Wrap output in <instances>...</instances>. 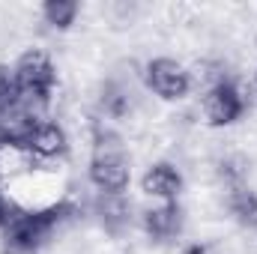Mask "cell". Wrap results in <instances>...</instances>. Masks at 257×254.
Wrapping results in <instances>:
<instances>
[{
  "mask_svg": "<svg viewBox=\"0 0 257 254\" xmlns=\"http://www.w3.org/2000/svg\"><path fill=\"white\" fill-rule=\"evenodd\" d=\"M144 81L165 102H177L192 90V75L171 57H153L144 66Z\"/></svg>",
  "mask_w": 257,
  "mask_h": 254,
  "instance_id": "cell-4",
  "label": "cell"
},
{
  "mask_svg": "<svg viewBox=\"0 0 257 254\" xmlns=\"http://www.w3.org/2000/svg\"><path fill=\"white\" fill-rule=\"evenodd\" d=\"M245 108H248V96L233 81H221V84L209 87L203 93V99H200V111H203L206 123L215 126V129L236 123L245 114Z\"/></svg>",
  "mask_w": 257,
  "mask_h": 254,
  "instance_id": "cell-2",
  "label": "cell"
},
{
  "mask_svg": "<svg viewBox=\"0 0 257 254\" xmlns=\"http://www.w3.org/2000/svg\"><path fill=\"white\" fill-rule=\"evenodd\" d=\"M251 230H254V233H257V218H254V224H251Z\"/></svg>",
  "mask_w": 257,
  "mask_h": 254,
  "instance_id": "cell-16",
  "label": "cell"
},
{
  "mask_svg": "<svg viewBox=\"0 0 257 254\" xmlns=\"http://www.w3.org/2000/svg\"><path fill=\"white\" fill-rule=\"evenodd\" d=\"M15 212H18V209H12V203L0 194V230H6V224L12 221V215H15Z\"/></svg>",
  "mask_w": 257,
  "mask_h": 254,
  "instance_id": "cell-13",
  "label": "cell"
},
{
  "mask_svg": "<svg viewBox=\"0 0 257 254\" xmlns=\"http://www.w3.org/2000/svg\"><path fill=\"white\" fill-rule=\"evenodd\" d=\"M0 254H39V251H36V248H24V245H12V242H6Z\"/></svg>",
  "mask_w": 257,
  "mask_h": 254,
  "instance_id": "cell-14",
  "label": "cell"
},
{
  "mask_svg": "<svg viewBox=\"0 0 257 254\" xmlns=\"http://www.w3.org/2000/svg\"><path fill=\"white\" fill-rule=\"evenodd\" d=\"M15 81H18V90H27V93H36V96H51L54 84H57V69L54 60L42 51V48H27L15 66Z\"/></svg>",
  "mask_w": 257,
  "mask_h": 254,
  "instance_id": "cell-3",
  "label": "cell"
},
{
  "mask_svg": "<svg viewBox=\"0 0 257 254\" xmlns=\"http://www.w3.org/2000/svg\"><path fill=\"white\" fill-rule=\"evenodd\" d=\"M99 215H102V224L108 230H120L123 224H128V206L123 200V194H102Z\"/></svg>",
  "mask_w": 257,
  "mask_h": 254,
  "instance_id": "cell-10",
  "label": "cell"
},
{
  "mask_svg": "<svg viewBox=\"0 0 257 254\" xmlns=\"http://www.w3.org/2000/svg\"><path fill=\"white\" fill-rule=\"evenodd\" d=\"M141 191L168 203V200H177L180 191H183V174L171 165V162H156L147 168V174L141 177Z\"/></svg>",
  "mask_w": 257,
  "mask_h": 254,
  "instance_id": "cell-6",
  "label": "cell"
},
{
  "mask_svg": "<svg viewBox=\"0 0 257 254\" xmlns=\"http://www.w3.org/2000/svg\"><path fill=\"white\" fill-rule=\"evenodd\" d=\"M24 147L36 159H60V156H66V150H69V138H66L63 126H57L51 120H42V123H36V129L30 132V138H27Z\"/></svg>",
  "mask_w": 257,
  "mask_h": 254,
  "instance_id": "cell-7",
  "label": "cell"
},
{
  "mask_svg": "<svg viewBox=\"0 0 257 254\" xmlns=\"http://www.w3.org/2000/svg\"><path fill=\"white\" fill-rule=\"evenodd\" d=\"M180 224H183V212H180L177 200L150 206V209L144 212V230H147L156 242L177 236V233H180Z\"/></svg>",
  "mask_w": 257,
  "mask_h": 254,
  "instance_id": "cell-8",
  "label": "cell"
},
{
  "mask_svg": "<svg viewBox=\"0 0 257 254\" xmlns=\"http://www.w3.org/2000/svg\"><path fill=\"white\" fill-rule=\"evenodd\" d=\"M183 254H209V251H206L203 245H189V248H186Z\"/></svg>",
  "mask_w": 257,
  "mask_h": 254,
  "instance_id": "cell-15",
  "label": "cell"
},
{
  "mask_svg": "<svg viewBox=\"0 0 257 254\" xmlns=\"http://www.w3.org/2000/svg\"><path fill=\"white\" fill-rule=\"evenodd\" d=\"M87 177L99 194H123L132 183V168L123 153H102L90 159Z\"/></svg>",
  "mask_w": 257,
  "mask_h": 254,
  "instance_id": "cell-5",
  "label": "cell"
},
{
  "mask_svg": "<svg viewBox=\"0 0 257 254\" xmlns=\"http://www.w3.org/2000/svg\"><path fill=\"white\" fill-rule=\"evenodd\" d=\"M102 108L111 117H126L128 114V90L120 87L117 81H108L102 90Z\"/></svg>",
  "mask_w": 257,
  "mask_h": 254,
  "instance_id": "cell-11",
  "label": "cell"
},
{
  "mask_svg": "<svg viewBox=\"0 0 257 254\" xmlns=\"http://www.w3.org/2000/svg\"><path fill=\"white\" fill-rule=\"evenodd\" d=\"M78 209L75 203L60 200V203H51L45 209H24V212H15L12 221L6 224V242L12 245H24V248H42V242L51 239V233L63 224L66 218H72Z\"/></svg>",
  "mask_w": 257,
  "mask_h": 254,
  "instance_id": "cell-1",
  "label": "cell"
},
{
  "mask_svg": "<svg viewBox=\"0 0 257 254\" xmlns=\"http://www.w3.org/2000/svg\"><path fill=\"white\" fill-rule=\"evenodd\" d=\"M78 12H81V6L75 0H48V3H42V21L48 27H54V30H69L75 24Z\"/></svg>",
  "mask_w": 257,
  "mask_h": 254,
  "instance_id": "cell-9",
  "label": "cell"
},
{
  "mask_svg": "<svg viewBox=\"0 0 257 254\" xmlns=\"http://www.w3.org/2000/svg\"><path fill=\"white\" fill-rule=\"evenodd\" d=\"M15 93H18L15 72H12L9 66H0V111H6V108L15 102Z\"/></svg>",
  "mask_w": 257,
  "mask_h": 254,
  "instance_id": "cell-12",
  "label": "cell"
}]
</instances>
